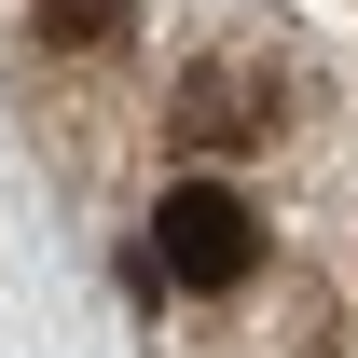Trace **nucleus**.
Returning <instances> with one entry per match:
<instances>
[{
	"mask_svg": "<svg viewBox=\"0 0 358 358\" xmlns=\"http://www.w3.org/2000/svg\"><path fill=\"white\" fill-rule=\"evenodd\" d=\"M303 124V69L289 55H193L166 96V138L179 152H262V138Z\"/></svg>",
	"mask_w": 358,
	"mask_h": 358,
	"instance_id": "1",
	"label": "nucleus"
},
{
	"mask_svg": "<svg viewBox=\"0 0 358 358\" xmlns=\"http://www.w3.org/2000/svg\"><path fill=\"white\" fill-rule=\"evenodd\" d=\"M152 275L166 289H248L262 275V207L221 193V179H179L166 207H152Z\"/></svg>",
	"mask_w": 358,
	"mask_h": 358,
	"instance_id": "2",
	"label": "nucleus"
},
{
	"mask_svg": "<svg viewBox=\"0 0 358 358\" xmlns=\"http://www.w3.org/2000/svg\"><path fill=\"white\" fill-rule=\"evenodd\" d=\"M42 42H55V55H69V42L110 55V42H124V0H42Z\"/></svg>",
	"mask_w": 358,
	"mask_h": 358,
	"instance_id": "3",
	"label": "nucleus"
}]
</instances>
